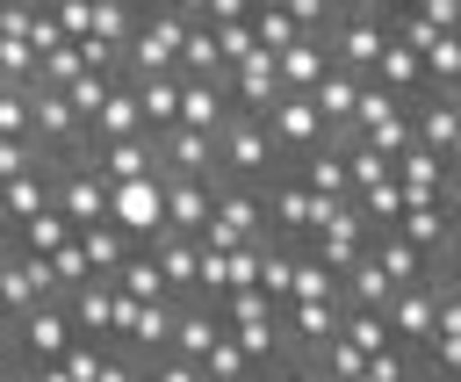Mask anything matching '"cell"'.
<instances>
[{"label":"cell","instance_id":"1","mask_svg":"<svg viewBox=\"0 0 461 382\" xmlns=\"http://www.w3.org/2000/svg\"><path fill=\"white\" fill-rule=\"evenodd\" d=\"M281 166H288V159H281V144L267 137V123L230 108V123L216 130V180H252V187H267Z\"/></svg>","mask_w":461,"mask_h":382},{"label":"cell","instance_id":"2","mask_svg":"<svg viewBox=\"0 0 461 382\" xmlns=\"http://www.w3.org/2000/svg\"><path fill=\"white\" fill-rule=\"evenodd\" d=\"M259 209H267V238H281V245H303V238L324 223V209H331V202H324L317 187H303V180L281 166V173L259 187Z\"/></svg>","mask_w":461,"mask_h":382},{"label":"cell","instance_id":"3","mask_svg":"<svg viewBox=\"0 0 461 382\" xmlns=\"http://www.w3.org/2000/svg\"><path fill=\"white\" fill-rule=\"evenodd\" d=\"M180 14H166V7H137V29H130V43H122V79H144V72H173V58H180Z\"/></svg>","mask_w":461,"mask_h":382},{"label":"cell","instance_id":"4","mask_svg":"<svg viewBox=\"0 0 461 382\" xmlns=\"http://www.w3.org/2000/svg\"><path fill=\"white\" fill-rule=\"evenodd\" d=\"M382 231H396L425 267H454V202H403Z\"/></svg>","mask_w":461,"mask_h":382},{"label":"cell","instance_id":"5","mask_svg":"<svg viewBox=\"0 0 461 382\" xmlns=\"http://www.w3.org/2000/svg\"><path fill=\"white\" fill-rule=\"evenodd\" d=\"M108 223H115L130 245H144V238L166 223V187H158V173H144V180H108Z\"/></svg>","mask_w":461,"mask_h":382},{"label":"cell","instance_id":"6","mask_svg":"<svg viewBox=\"0 0 461 382\" xmlns=\"http://www.w3.org/2000/svg\"><path fill=\"white\" fill-rule=\"evenodd\" d=\"M259 123H267V137L281 144V159H295V151H317V144H331V130H324V115L310 108V94H274V108H267Z\"/></svg>","mask_w":461,"mask_h":382},{"label":"cell","instance_id":"7","mask_svg":"<svg viewBox=\"0 0 461 382\" xmlns=\"http://www.w3.org/2000/svg\"><path fill=\"white\" fill-rule=\"evenodd\" d=\"M389 180L403 187V202H454V159H439L425 144H403L389 159Z\"/></svg>","mask_w":461,"mask_h":382},{"label":"cell","instance_id":"8","mask_svg":"<svg viewBox=\"0 0 461 382\" xmlns=\"http://www.w3.org/2000/svg\"><path fill=\"white\" fill-rule=\"evenodd\" d=\"M403 115H411V144H425L439 159L461 151V94H418V101H403Z\"/></svg>","mask_w":461,"mask_h":382},{"label":"cell","instance_id":"9","mask_svg":"<svg viewBox=\"0 0 461 382\" xmlns=\"http://www.w3.org/2000/svg\"><path fill=\"white\" fill-rule=\"evenodd\" d=\"M223 94H230V108L238 115H267L274 108V94H281V79H274V50H245L230 72H223Z\"/></svg>","mask_w":461,"mask_h":382},{"label":"cell","instance_id":"10","mask_svg":"<svg viewBox=\"0 0 461 382\" xmlns=\"http://www.w3.org/2000/svg\"><path fill=\"white\" fill-rule=\"evenodd\" d=\"M158 173L216 180V137H209V130H187V123H166V130H158Z\"/></svg>","mask_w":461,"mask_h":382},{"label":"cell","instance_id":"11","mask_svg":"<svg viewBox=\"0 0 461 382\" xmlns=\"http://www.w3.org/2000/svg\"><path fill=\"white\" fill-rule=\"evenodd\" d=\"M144 252L158 259V274H166L173 303H187V296H194V274H202V245H194L187 231H166V223H158V231L144 238Z\"/></svg>","mask_w":461,"mask_h":382},{"label":"cell","instance_id":"12","mask_svg":"<svg viewBox=\"0 0 461 382\" xmlns=\"http://www.w3.org/2000/svg\"><path fill=\"white\" fill-rule=\"evenodd\" d=\"M331 72V50H324V36H288L281 50H274V79H281V94H310L317 79Z\"/></svg>","mask_w":461,"mask_h":382},{"label":"cell","instance_id":"13","mask_svg":"<svg viewBox=\"0 0 461 382\" xmlns=\"http://www.w3.org/2000/svg\"><path fill=\"white\" fill-rule=\"evenodd\" d=\"M86 159H94L101 180H144V173H158V137L151 130L144 137H115V144H94Z\"/></svg>","mask_w":461,"mask_h":382},{"label":"cell","instance_id":"14","mask_svg":"<svg viewBox=\"0 0 461 382\" xmlns=\"http://www.w3.org/2000/svg\"><path fill=\"white\" fill-rule=\"evenodd\" d=\"M65 310H72V332H79V339H108V317H115V281H108V274H86L79 288H65Z\"/></svg>","mask_w":461,"mask_h":382},{"label":"cell","instance_id":"15","mask_svg":"<svg viewBox=\"0 0 461 382\" xmlns=\"http://www.w3.org/2000/svg\"><path fill=\"white\" fill-rule=\"evenodd\" d=\"M173 123L216 137V130L230 123V94H223V79H180V108H173Z\"/></svg>","mask_w":461,"mask_h":382},{"label":"cell","instance_id":"16","mask_svg":"<svg viewBox=\"0 0 461 382\" xmlns=\"http://www.w3.org/2000/svg\"><path fill=\"white\" fill-rule=\"evenodd\" d=\"M86 137H94V144H115V137H144V108H137L130 79H115V86H108V101L86 115Z\"/></svg>","mask_w":461,"mask_h":382},{"label":"cell","instance_id":"17","mask_svg":"<svg viewBox=\"0 0 461 382\" xmlns=\"http://www.w3.org/2000/svg\"><path fill=\"white\" fill-rule=\"evenodd\" d=\"M288 173H295L303 187H317L324 202H346V195H353V180H346V159H339V144H317V151H295V159H288Z\"/></svg>","mask_w":461,"mask_h":382},{"label":"cell","instance_id":"18","mask_svg":"<svg viewBox=\"0 0 461 382\" xmlns=\"http://www.w3.org/2000/svg\"><path fill=\"white\" fill-rule=\"evenodd\" d=\"M158 187H166V231H202V216H209V187L216 180H187V173H158Z\"/></svg>","mask_w":461,"mask_h":382},{"label":"cell","instance_id":"19","mask_svg":"<svg viewBox=\"0 0 461 382\" xmlns=\"http://www.w3.org/2000/svg\"><path fill=\"white\" fill-rule=\"evenodd\" d=\"M353 94H360V72H339V65H331V72L310 86V108L324 115V130H331V137L353 123Z\"/></svg>","mask_w":461,"mask_h":382},{"label":"cell","instance_id":"20","mask_svg":"<svg viewBox=\"0 0 461 382\" xmlns=\"http://www.w3.org/2000/svg\"><path fill=\"white\" fill-rule=\"evenodd\" d=\"M173 72H180V79H223V50H216L209 22H187V29H180V58H173Z\"/></svg>","mask_w":461,"mask_h":382},{"label":"cell","instance_id":"21","mask_svg":"<svg viewBox=\"0 0 461 382\" xmlns=\"http://www.w3.org/2000/svg\"><path fill=\"white\" fill-rule=\"evenodd\" d=\"M130 94H137V108H144V130L158 137V130L173 123V108H180V72H144V79H130Z\"/></svg>","mask_w":461,"mask_h":382},{"label":"cell","instance_id":"22","mask_svg":"<svg viewBox=\"0 0 461 382\" xmlns=\"http://www.w3.org/2000/svg\"><path fill=\"white\" fill-rule=\"evenodd\" d=\"M108 281H115L122 296H137V303H158V296H173V288H166V274H158V259H151L144 245H130V252H122V267H115Z\"/></svg>","mask_w":461,"mask_h":382},{"label":"cell","instance_id":"23","mask_svg":"<svg viewBox=\"0 0 461 382\" xmlns=\"http://www.w3.org/2000/svg\"><path fill=\"white\" fill-rule=\"evenodd\" d=\"M0 195H7V216H14V223H22V216H36V209H50V166L36 159L29 173L0 180Z\"/></svg>","mask_w":461,"mask_h":382},{"label":"cell","instance_id":"24","mask_svg":"<svg viewBox=\"0 0 461 382\" xmlns=\"http://www.w3.org/2000/svg\"><path fill=\"white\" fill-rule=\"evenodd\" d=\"M72 238H79V252H86V267H94V274H115V267H122V252H130V238H122L108 216H101V223H86V231H72Z\"/></svg>","mask_w":461,"mask_h":382},{"label":"cell","instance_id":"25","mask_svg":"<svg viewBox=\"0 0 461 382\" xmlns=\"http://www.w3.org/2000/svg\"><path fill=\"white\" fill-rule=\"evenodd\" d=\"M65 238H72V223H65L58 209H36V216L14 223V245H22V252H58Z\"/></svg>","mask_w":461,"mask_h":382},{"label":"cell","instance_id":"26","mask_svg":"<svg viewBox=\"0 0 461 382\" xmlns=\"http://www.w3.org/2000/svg\"><path fill=\"white\" fill-rule=\"evenodd\" d=\"M202 382H252V360L238 353V339H230V332H216V346L202 353Z\"/></svg>","mask_w":461,"mask_h":382},{"label":"cell","instance_id":"27","mask_svg":"<svg viewBox=\"0 0 461 382\" xmlns=\"http://www.w3.org/2000/svg\"><path fill=\"white\" fill-rule=\"evenodd\" d=\"M130 29H137V7H122V0H94V22H86V36H101V43H130Z\"/></svg>","mask_w":461,"mask_h":382},{"label":"cell","instance_id":"28","mask_svg":"<svg viewBox=\"0 0 461 382\" xmlns=\"http://www.w3.org/2000/svg\"><path fill=\"white\" fill-rule=\"evenodd\" d=\"M245 29H252V43H259V50H281V43L295 36V22H288L281 7H252V14H245Z\"/></svg>","mask_w":461,"mask_h":382},{"label":"cell","instance_id":"29","mask_svg":"<svg viewBox=\"0 0 461 382\" xmlns=\"http://www.w3.org/2000/svg\"><path fill=\"white\" fill-rule=\"evenodd\" d=\"M108 86H115V72H79V79L65 86V101H72V115L86 123V115H94V108L108 101Z\"/></svg>","mask_w":461,"mask_h":382},{"label":"cell","instance_id":"30","mask_svg":"<svg viewBox=\"0 0 461 382\" xmlns=\"http://www.w3.org/2000/svg\"><path fill=\"white\" fill-rule=\"evenodd\" d=\"M43 259H50V274H58V296H65V288H79V281L94 274V267H86V252H79V238H65V245H58V252H43Z\"/></svg>","mask_w":461,"mask_h":382},{"label":"cell","instance_id":"31","mask_svg":"<svg viewBox=\"0 0 461 382\" xmlns=\"http://www.w3.org/2000/svg\"><path fill=\"white\" fill-rule=\"evenodd\" d=\"M0 79H14V86L36 79V50H29V36H0Z\"/></svg>","mask_w":461,"mask_h":382},{"label":"cell","instance_id":"32","mask_svg":"<svg viewBox=\"0 0 461 382\" xmlns=\"http://www.w3.org/2000/svg\"><path fill=\"white\" fill-rule=\"evenodd\" d=\"M0 137H29V86L0 79Z\"/></svg>","mask_w":461,"mask_h":382},{"label":"cell","instance_id":"33","mask_svg":"<svg viewBox=\"0 0 461 382\" xmlns=\"http://www.w3.org/2000/svg\"><path fill=\"white\" fill-rule=\"evenodd\" d=\"M94 382H144V360H137L130 346H115V339H108V353H101V368H94Z\"/></svg>","mask_w":461,"mask_h":382},{"label":"cell","instance_id":"34","mask_svg":"<svg viewBox=\"0 0 461 382\" xmlns=\"http://www.w3.org/2000/svg\"><path fill=\"white\" fill-rule=\"evenodd\" d=\"M209 36H216V50H223V72H230V65L252 50V29H245V14H238V22H209Z\"/></svg>","mask_w":461,"mask_h":382},{"label":"cell","instance_id":"35","mask_svg":"<svg viewBox=\"0 0 461 382\" xmlns=\"http://www.w3.org/2000/svg\"><path fill=\"white\" fill-rule=\"evenodd\" d=\"M411 14H418L425 29H447V36H461V0H418Z\"/></svg>","mask_w":461,"mask_h":382},{"label":"cell","instance_id":"36","mask_svg":"<svg viewBox=\"0 0 461 382\" xmlns=\"http://www.w3.org/2000/svg\"><path fill=\"white\" fill-rule=\"evenodd\" d=\"M22 36H29V50H50V43H65V29H58V14H50V7H29V29H22Z\"/></svg>","mask_w":461,"mask_h":382},{"label":"cell","instance_id":"37","mask_svg":"<svg viewBox=\"0 0 461 382\" xmlns=\"http://www.w3.org/2000/svg\"><path fill=\"white\" fill-rule=\"evenodd\" d=\"M50 14H58V29L65 36H86V22H94V0H43Z\"/></svg>","mask_w":461,"mask_h":382},{"label":"cell","instance_id":"38","mask_svg":"<svg viewBox=\"0 0 461 382\" xmlns=\"http://www.w3.org/2000/svg\"><path fill=\"white\" fill-rule=\"evenodd\" d=\"M238 14H252V0H209L202 7V22H238Z\"/></svg>","mask_w":461,"mask_h":382},{"label":"cell","instance_id":"39","mask_svg":"<svg viewBox=\"0 0 461 382\" xmlns=\"http://www.w3.org/2000/svg\"><path fill=\"white\" fill-rule=\"evenodd\" d=\"M0 382H29V360H14V353H7V360H0Z\"/></svg>","mask_w":461,"mask_h":382},{"label":"cell","instance_id":"40","mask_svg":"<svg viewBox=\"0 0 461 382\" xmlns=\"http://www.w3.org/2000/svg\"><path fill=\"white\" fill-rule=\"evenodd\" d=\"M418 0H375V14H411Z\"/></svg>","mask_w":461,"mask_h":382},{"label":"cell","instance_id":"41","mask_svg":"<svg viewBox=\"0 0 461 382\" xmlns=\"http://www.w3.org/2000/svg\"><path fill=\"white\" fill-rule=\"evenodd\" d=\"M331 7H339V14H367L375 0H331Z\"/></svg>","mask_w":461,"mask_h":382},{"label":"cell","instance_id":"42","mask_svg":"<svg viewBox=\"0 0 461 382\" xmlns=\"http://www.w3.org/2000/svg\"><path fill=\"white\" fill-rule=\"evenodd\" d=\"M0 332H7V303H0Z\"/></svg>","mask_w":461,"mask_h":382},{"label":"cell","instance_id":"43","mask_svg":"<svg viewBox=\"0 0 461 382\" xmlns=\"http://www.w3.org/2000/svg\"><path fill=\"white\" fill-rule=\"evenodd\" d=\"M122 7H144V0H122Z\"/></svg>","mask_w":461,"mask_h":382}]
</instances>
